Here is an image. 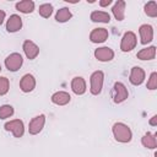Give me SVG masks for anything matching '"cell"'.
<instances>
[{
    "label": "cell",
    "instance_id": "cell-2",
    "mask_svg": "<svg viewBox=\"0 0 157 157\" xmlns=\"http://www.w3.org/2000/svg\"><path fill=\"white\" fill-rule=\"evenodd\" d=\"M103 78H104V75L102 71H94L92 75H91V78H90V82H91V93L92 94H99L101 91H102V87H103Z\"/></svg>",
    "mask_w": 157,
    "mask_h": 157
},
{
    "label": "cell",
    "instance_id": "cell-6",
    "mask_svg": "<svg viewBox=\"0 0 157 157\" xmlns=\"http://www.w3.org/2000/svg\"><path fill=\"white\" fill-rule=\"evenodd\" d=\"M129 93L124 83L121 82H115L113 87V101L114 103H121L128 98Z\"/></svg>",
    "mask_w": 157,
    "mask_h": 157
},
{
    "label": "cell",
    "instance_id": "cell-9",
    "mask_svg": "<svg viewBox=\"0 0 157 157\" xmlns=\"http://www.w3.org/2000/svg\"><path fill=\"white\" fill-rule=\"evenodd\" d=\"M36 87V78L31 74H26L20 81V88L22 92H31Z\"/></svg>",
    "mask_w": 157,
    "mask_h": 157
},
{
    "label": "cell",
    "instance_id": "cell-17",
    "mask_svg": "<svg viewBox=\"0 0 157 157\" xmlns=\"http://www.w3.org/2000/svg\"><path fill=\"white\" fill-rule=\"evenodd\" d=\"M112 11H113L114 17H115L118 21H123V20H124V12H125V1L118 0V1L114 4Z\"/></svg>",
    "mask_w": 157,
    "mask_h": 157
},
{
    "label": "cell",
    "instance_id": "cell-1",
    "mask_svg": "<svg viewBox=\"0 0 157 157\" xmlns=\"http://www.w3.org/2000/svg\"><path fill=\"white\" fill-rule=\"evenodd\" d=\"M113 130V135L115 137L117 141L119 142H129L131 141L132 137V132L130 130V128L123 123H115L112 128Z\"/></svg>",
    "mask_w": 157,
    "mask_h": 157
},
{
    "label": "cell",
    "instance_id": "cell-18",
    "mask_svg": "<svg viewBox=\"0 0 157 157\" xmlns=\"http://www.w3.org/2000/svg\"><path fill=\"white\" fill-rule=\"evenodd\" d=\"M136 56L140 60H152L156 56V47L152 45V47H148V48H144L137 53Z\"/></svg>",
    "mask_w": 157,
    "mask_h": 157
},
{
    "label": "cell",
    "instance_id": "cell-12",
    "mask_svg": "<svg viewBox=\"0 0 157 157\" xmlns=\"http://www.w3.org/2000/svg\"><path fill=\"white\" fill-rule=\"evenodd\" d=\"M94 56L99 61H110L114 58V52L108 47H102L94 50Z\"/></svg>",
    "mask_w": 157,
    "mask_h": 157
},
{
    "label": "cell",
    "instance_id": "cell-28",
    "mask_svg": "<svg viewBox=\"0 0 157 157\" xmlns=\"http://www.w3.org/2000/svg\"><path fill=\"white\" fill-rule=\"evenodd\" d=\"M110 4H112V0H103V1H99V5H101L102 7H105V6L110 5Z\"/></svg>",
    "mask_w": 157,
    "mask_h": 157
},
{
    "label": "cell",
    "instance_id": "cell-3",
    "mask_svg": "<svg viewBox=\"0 0 157 157\" xmlns=\"http://www.w3.org/2000/svg\"><path fill=\"white\" fill-rule=\"evenodd\" d=\"M5 130L11 131L15 137H22L23 132H25V126H23V121L20 119H15V120H10L4 125Z\"/></svg>",
    "mask_w": 157,
    "mask_h": 157
},
{
    "label": "cell",
    "instance_id": "cell-23",
    "mask_svg": "<svg viewBox=\"0 0 157 157\" xmlns=\"http://www.w3.org/2000/svg\"><path fill=\"white\" fill-rule=\"evenodd\" d=\"M145 13L150 17L157 16V2L156 1H148L145 5Z\"/></svg>",
    "mask_w": 157,
    "mask_h": 157
},
{
    "label": "cell",
    "instance_id": "cell-30",
    "mask_svg": "<svg viewBox=\"0 0 157 157\" xmlns=\"http://www.w3.org/2000/svg\"><path fill=\"white\" fill-rule=\"evenodd\" d=\"M4 20H5V12L2 10H0V25L4 22Z\"/></svg>",
    "mask_w": 157,
    "mask_h": 157
},
{
    "label": "cell",
    "instance_id": "cell-27",
    "mask_svg": "<svg viewBox=\"0 0 157 157\" xmlns=\"http://www.w3.org/2000/svg\"><path fill=\"white\" fill-rule=\"evenodd\" d=\"M146 86L148 90H156L157 88V74L156 72H152L150 75V78H148Z\"/></svg>",
    "mask_w": 157,
    "mask_h": 157
},
{
    "label": "cell",
    "instance_id": "cell-13",
    "mask_svg": "<svg viewBox=\"0 0 157 157\" xmlns=\"http://www.w3.org/2000/svg\"><path fill=\"white\" fill-rule=\"evenodd\" d=\"M22 27V18L18 15H11L10 18L6 22V29L7 32H17L18 29H21Z\"/></svg>",
    "mask_w": 157,
    "mask_h": 157
},
{
    "label": "cell",
    "instance_id": "cell-21",
    "mask_svg": "<svg viewBox=\"0 0 157 157\" xmlns=\"http://www.w3.org/2000/svg\"><path fill=\"white\" fill-rule=\"evenodd\" d=\"M155 136H156V135H153V134H151V132L145 134L144 137L141 139L142 145H144L145 147H147V148H151V150L156 148V146H157V141H156V137H155Z\"/></svg>",
    "mask_w": 157,
    "mask_h": 157
},
{
    "label": "cell",
    "instance_id": "cell-14",
    "mask_svg": "<svg viewBox=\"0 0 157 157\" xmlns=\"http://www.w3.org/2000/svg\"><path fill=\"white\" fill-rule=\"evenodd\" d=\"M108 38V31L105 28H94L90 34V40L92 43H103Z\"/></svg>",
    "mask_w": 157,
    "mask_h": 157
},
{
    "label": "cell",
    "instance_id": "cell-10",
    "mask_svg": "<svg viewBox=\"0 0 157 157\" xmlns=\"http://www.w3.org/2000/svg\"><path fill=\"white\" fill-rule=\"evenodd\" d=\"M22 48H23V52H25L26 56H27L29 60L36 59L37 55L39 54V48H38V45H37L36 43H33L32 40H25Z\"/></svg>",
    "mask_w": 157,
    "mask_h": 157
},
{
    "label": "cell",
    "instance_id": "cell-4",
    "mask_svg": "<svg viewBox=\"0 0 157 157\" xmlns=\"http://www.w3.org/2000/svg\"><path fill=\"white\" fill-rule=\"evenodd\" d=\"M22 63L23 59L18 53H12L5 59V66L9 71H17L22 66Z\"/></svg>",
    "mask_w": 157,
    "mask_h": 157
},
{
    "label": "cell",
    "instance_id": "cell-8",
    "mask_svg": "<svg viewBox=\"0 0 157 157\" xmlns=\"http://www.w3.org/2000/svg\"><path fill=\"white\" fill-rule=\"evenodd\" d=\"M145 80V71L144 69H141L140 66H134L131 69V72H130V76H129V81L135 85V86H139L144 82Z\"/></svg>",
    "mask_w": 157,
    "mask_h": 157
},
{
    "label": "cell",
    "instance_id": "cell-29",
    "mask_svg": "<svg viewBox=\"0 0 157 157\" xmlns=\"http://www.w3.org/2000/svg\"><path fill=\"white\" fill-rule=\"evenodd\" d=\"M150 125H152V126H156L157 125V115H153L152 117V119L150 120Z\"/></svg>",
    "mask_w": 157,
    "mask_h": 157
},
{
    "label": "cell",
    "instance_id": "cell-26",
    "mask_svg": "<svg viewBox=\"0 0 157 157\" xmlns=\"http://www.w3.org/2000/svg\"><path fill=\"white\" fill-rule=\"evenodd\" d=\"M9 86H10L9 78L1 76V77H0V96H4V94L7 93V91H9Z\"/></svg>",
    "mask_w": 157,
    "mask_h": 157
},
{
    "label": "cell",
    "instance_id": "cell-24",
    "mask_svg": "<svg viewBox=\"0 0 157 157\" xmlns=\"http://www.w3.org/2000/svg\"><path fill=\"white\" fill-rule=\"evenodd\" d=\"M38 12H39V15H40L42 17L48 18V17H50V15H52V12H53V6H52L50 4H42V5L39 6Z\"/></svg>",
    "mask_w": 157,
    "mask_h": 157
},
{
    "label": "cell",
    "instance_id": "cell-22",
    "mask_svg": "<svg viewBox=\"0 0 157 157\" xmlns=\"http://www.w3.org/2000/svg\"><path fill=\"white\" fill-rule=\"evenodd\" d=\"M72 17V13L70 12V10L67 7H63L60 10H58L56 15H55V20L58 22H66Z\"/></svg>",
    "mask_w": 157,
    "mask_h": 157
},
{
    "label": "cell",
    "instance_id": "cell-19",
    "mask_svg": "<svg viewBox=\"0 0 157 157\" xmlns=\"http://www.w3.org/2000/svg\"><path fill=\"white\" fill-rule=\"evenodd\" d=\"M16 10L23 13H31L34 10V2L31 0H23L16 4Z\"/></svg>",
    "mask_w": 157,
    "mask_h": 157
},
{
    "label": "cell",
    "instance_id": "cell-20",
    "mask_svg": "<svg viewBox=\"0 0 157 157\" xmlns=\"http://www.w3.org/2000/svg\"><path fill=\"white\" fill-rule=\"evenodd\" d=\"M91 20L93 22H103V23H109L110 21V15L104 11H93L91 13Z\"/></svg>",
    "mask_w": 157,
    "mask_h": 157
},
{
    "label": "cell",
    "instance_id": "cell-5",
    "mask_svg": "<svg viewBox=\"0 0 157 157\" xmlns=\"http://www.w3.org/2000/svg\"><path fill=\"white\" fill-rule=\"evenodd\" d=\"M136 43H137V40H136L135 33L129 31V32L124 33V36H123V38H121L120 49H121L123 52H130V50H132V49L136 47Z\"/></svg>",
    "mask_w": 157,
    "mask_h": 157
},
{
    "label": "cell",
    "instance_id": "cell-11",
    "mask_svg": "<svg viewBox=\"0 0 157 157\" xmlns=\"http://www.w3.org/2000/svg\"><path fill=\"white\" fill-rule=\"evenodd\" d=\"M140 32V38H141V43L142 44H147L150 42H152L153 39V28L150 25H141L139 28Z\"/></svg>",
    "mask_w": 157,
    "mask_h": 157
},
{
    "label": "cell",
    "instance_id": "cell-25",
    "mask_svg": "<svg viewBox=\"0 0 157 157\" xmlns=\"http://www.w3.org/2000/svg\"><path fill=\"white\" fill-rule=\"evenodd\" d=\"M13 114V108L9 104H4L0 107V119H6Z\"/></svg>",
    "mask_w": 157,
    "mask_h": 157
},
{
    "label": "cell",
    "instance_id": "cell-7",
    "mask_svg": "<svg viewBox=\"0 0 157 157\" xmlns=\"http://www.w3.org/2000/svg\"><path fill=\"white\" fill-rule=\"evenodd\" d=\"M44 123H45V115L44 114H40V115H37L36 118H33L31 121H29V126H28V131L31 135H37L42 131L43 126H44Z\"/></svg>",
    "mask_w": 157,
    "mask_h": 157
},
{
    "label": "cell",
    "instance_id": "cell-31",
    "mask_svg": "<svg viewBox=\"0 0 157 157\" xmlns=\"http://www.w3.org/2000/svg\"><path fill=\"white\" fill-rule=\"evenodd\" d=\"M0 70H1V65H0Z\"/></svg>",
    "mask_w": 157,
    "mask_h": 157
},
{
    "label": "cell",
    "instance_id": "cell-16",
    "mask_svg": "<svg viewBox=\"0 0 157 157\" xmlns=\"http://www.w3.org/2000/svg\"><path fill=\"white\" fill-rule=\"evenodd\" d=\"M71 88L76 94H83L86 92V82L82 77H74L71 81Z\"/></svg>",
    "mask_w": 157,
    "mask_h": 157
},
{
    "label": "cell",
    "instance_id": "cell-15",
    "mask_svg": "<svg viewBox=\"0 0 157 157\" xmlns=\"http://www.w3.org/2000/svg\"><path fill=\"white\" fill-rule=\"evenodd\" d=\"M71 97L67 92H64V91H59V92H55L53 96H52V102L56 105H65L70 102Z\"/></svg>",
    "mask_w": 157,
    "mask_h": 157
}]
</instances>
